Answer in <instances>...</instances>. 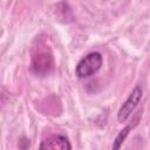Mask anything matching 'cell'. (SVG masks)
I'll use <instances>...</instances> for the list:
<instances>
[{
    "mask_svg": "<svg viewBox=\"0 0 150 150\" xmlns=\"http://www.w3.org/2000/svg\"><path fill=\"white\" fill-rule=\"evenodd\" d=\"M142 96H143V89H142V87L141 86H136L132 89V91L130 93V95L128 96V98L125 100V102L120 108L118 112H117V121L120 123L125 122L130 117V115L132 114V111L135 110V108L141 102Z\"/></svg>",
    "mask_w": 150,
    "mask_h": 150,
    "instance_id": "obj_2",
    "label": "cell"
},
{
    "mask_svg": "<svg viewBox=\"0 0 150 150\" xmlns=\"http://www.w3.org/2000/svg\"><path fill=\"white\" fill-rule=\"evenodd\" d=\"M130 129H131V127H130V125H128V127H125L123 130H121V131L118 132V135L116 136V138H115V141H114L112 149H120V148H121V145H122V143L124 142L125 137L129 135Z\"/></svg>",
    "mask_w": 150,
    "mask_h": 150,
    "instance_id": "obj_5",
    "label": "cell"
},
{
    "mask_svg": "<svg viewBox=\"0 0 150 150\" xmlns=\"http://www.w3.org/2000/svg\"><path fill=\"white\" fill-rule=\"evenodd\" d=\"M52 67H53V60L50 54L42 53L34 56L32 68L36 74H46L50 70Z\"/></svg>",
    "mask_w": 150,
    "mask_h": 150,
    "instance_id": "obj_4",
    "label": "cell"
},
{
    "mask_svg": "<svg viewBox=\"0 0 150 150\" xmlns=\"http://www.w3.org/2000/svg\"><path fill=\"white\" fill-rule=\"evenodd\" d=\"M103 57L98 52H91L82 57L75 68V74L79 79H88L96 74L102 67Z\"/></svg>",
    "mask_w": 150,
    "mask_h": 150,
    "instance_id": "obj_1",
    "label": "cell"
},
{
    "mask_svg": "<svg viewBox=\"0 0 150 150\" xmlns=\"http://www.w3.org/2000/svg\"><path fill=\"white\" fill-rule=\"evenodd\" d=\"M41 150H70L71 144L63 135H52L40 144Z\"/></svg>",
    "mask_w": 150,
    "mask_h": 150,
    "instance_id": "obj_3",
    "label": "cell"
}]
</instances>
